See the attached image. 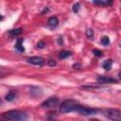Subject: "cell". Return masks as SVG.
Wrapping results in <instances>:
<instances>
[{
  "label": "cell",
  "mask_w": 121,
  "mask_h": 121,
  "mask_svg": "<svg viewBox=\"0 0 121 121\" xmlns=\"http://www.w3.org/2000/svg\"><path fill=\"white\" fill-rule=\"evenodd\" d=\"M2 117L7 120H26L27 114L22 111L10 110L2 114Z\"/></svg>",
  "instance_id": "cell-1"
},
{
  "label": "cell",
  "mask_w": 121,
  "mask_h": 121,
  "mask_svg": "<svg viewBox=\"0 0 121 121\" xmlns=\"http://www.w3.org/2000/svg\"><path fill=\"white\" fill-rule=\"evenodd\" d=\"M77 104H78V102L76 100H73V99L64 100L60 106V112L61 113H68V112H74Z\"/></svg>",
  "instance_id": "cell-2"
},
{
  "label": "cell",
  "mask_w": 121,
  "mask_h": 121,
  "mask_svg": "<svg viewBox=\"0 0 121 121\" xmlns=\"http://www.w3.org/2000/svg\"><path fill=\"white\" fill-rule=\"evenodd\" d=\"M74 112H77L82 115H93V114L97 113L98 110L94 109V108H89V107H86V106H83V105H80L78 103L75 107Z\"/></svg>",
  "instance_id": "cell-3"
},
{
  "label": "cell",
  "mask_w": 121,
  "mask_h": 121,
  "mask_svg": "<svg viewBox=\"0 0 121 121\" xmlns=\"http://www.w3.org/2000/svg\"><path fill=\"white\" fill-rule=\"evenodd\" d=\"M103 114L112 120H120L121 119V111L118 109H106L103 111Z\"/></svg>",
  "instance_id": "cell-4"
},
{
  "label": "cell",
  "mask_w": 121,
  "mask_h": 121,
  "mask_svg": "<svg viewBox=\"0 0 121 121\" xmlns=\"http://www.w3.org/2000/svg\"><path fill=\"white\" fill-rule=\"evenodd\" d=\"M59 103V99L56 96H51L49 98H47L46 100H44L43 102L41 103V107L42 108H54L55 106H57V104Z\"/></svg>",
  "instance_id": "cell-5"
},
{
  "label": "cell",
  "mask_w": 121,
  "mask_h": 121,
  "mask_svg": "<svg viewBox=\"0 0 121 121\" xmlns=\"http://www.w3.org/2000/svg\"><path fill=\"white\" fill-rule=\"evenodd\" d=\"M26 60H27L28 63L33 64V65H38V66H43V65L45 63V60H44L43 58L38 57V56L30 57V58H28Z\"/></svg>",
  "instance_id": "cell-6"
},
{
  "label": "cell",
  "mask_w": 121,
  "mask_h": 121,
  "mask_svg": "<svg viewBox=\"0 0 121 121\" xmlns=\"http://www.w3.org/2000/svg\"><path fill=\"white\" fill-rule=\"evenodd\" d=\"M97 82L101 83V84H106V83H117V79L111 78V77H107V76H99L96 78Z\"/></svg>",
  "instance_id": "cell-7"
},
{
  "label": "cell",
  "mask_w": 121,
  "mask_h": 121,
  "mask_svg": "<svg viewBox=\"0 0 121 121\" xmlns=\"http://www.w3.org/2000/svg\"><path fill=\"white\" fill-rule=\"evenodd\" d=\"M23 42H24V39L23 38H20V39H17L16 41V43H15V49L19 52H24L25 51V47L23 45Z\"/></svg>",
  "instance_id": "cell-8"
},
{
  "label": "cell",
  "mask_w": 121,
  "mask_h": 121,
  "mask_svg": "<svg viewBox=\"0 0 121 121\" xmlns=\"http://www.w3.org/2000/svg\"><path fill=\"white\" fill-rule=\"evenodd\" d=\"M47 24H48L49 26L55 27V26H57L59 25V19H58L56 16H51V17L48 19Z\"/></svg>",
  "instance_id": "cell-9"
},
{
  "label": "cell",
  "mask_w": 121,
  "mask_h": 121,
  "mask_svg": "<svg viewBox=\"0 0 121 121\" xmlns=\"http://www.w3.org/2000/svg\"><path fill=\"white\" fill-rule=\"evenodd\" d=\"M112 62H113V61H112V60L108 59V60H104V61H103V63H102V67H103L105 70L109 71V70L112 68Z\"/></svg>",
  "instance_id": "cell-10"
},
{
  "label": "cell",
  "mask_w": 121,
  "mask_h": 121,
  "mask_svg": "<svg viewBox=\"0 0 121 121\" xmlns=\"http://www.w3.org/2000/svg\"><path fill=\"white\" fill-rule=\"evenodd\" d=\"M16 96H17V95H16V93L14 92V91H10V92H9L7 95H6V96H5V98H6V100L7 101H13L15 98H16Z\"/></svg>",
  "instance_id": "cell-11"
},
{
  "label": "cell",
  "mask_w": 121,
  "mask_h": 121,
  "mask_svg": "<svg viewBox=\"0 0 121 121\" xmlns=\"http://www.w3.org/2000/svg\"><path fill=\"white\" fill-rule=\"evenodd\" d=\"M70 56H72V52H71V51H68V50H62V51H60V54H59V58H60V60L66 59V58H68V57H70Z\"/></svg>",
  "instance_id": "cell-12"
},
{
  "label": "cell",
  "mask_w": 121,
  "mask_h": 121,
  "mask_svg": "<svg viewBox=\"0 0 121 121\" xmlns=\"http://www.w3.org/2000/svg\"><path fill=\"white\" fill-rule=\"evenodd\" d=\"M34 93H35V95H34L33 96H40V95H42V90H41L40 88H38V87L32 86V87L30 88V94L33 95Z\"/></svg>",
  "instance_id": "cell-13"
},
{
  "label": "cell",
  "mask_w": 121,
  "mask_h": 121,
  "mask_svg": "<svg viewBox=\"0 0 121 121\" xmlns=\"http://www.w3.org/2000/svg\"><path fill=\"white\" fill-rule=\"evenodd\" d=\"M22 31H23V28H21V27H19V28H14V29L9 30V34L10 36H17V35L21 34Z\"/></svg>",
  "instance_id": "cell-14"
},
{
  "label": "cell",
  "mask_w": 121,
  "mask_h": 121,
  "mask_svg": "<svg viewBox=\"0 0 121 121\" xmlns=\"http://www.w3.org/2000/svg\"><path fill=\"white\" fill-rule=\"evenodd\" d=\"M109 43H110V38L108 36H103L101 38V44L106 46V45H109Z\"/></svg>",
  "instance_id": "cell-15"
},
{
  "label": "cell",
  "mask_w": 121,
  "mask_h": 121,
  "mask_svg": "<svg viewBox=\"0 0 121 121\" xmlns=\"http://www.w3.org/2000/svg\"><path fill=\"white\" fill-rule=\"evenodd\" d=\"M79 9H80V4H79L78 2H77L76 4H74V5H73L72 10H73L75 13H78V10H79Z\"/></svg>",
  "instance_id": "cell-16"
},
{
  "label": "cell",
  "mask_w": 121,
  "mask_h": 121,
  "mask_svg": "<svg viewBox=\"0 0 121 121\" xmlns=\"http://www.w3.org/2000/svg\"><path fill=\"white\" fill-rule=\"evenodd\" d=\"M93 54H94L95 56H96V57H101V56H102V51L99 50V49L95 48V49H93Z\"/></svg>",
  "instance_id": "cell-17"
},
{
  "label": "cell",
  "mask_w": 121,
  "mask_h": 121,
  "mask_svg": "<svg viewBox=\"0 0 121 121\" xmlns=\"http://www.w3.org/2000/svg\"><path fill=\"white\" fill-rule=\"evenodd\" d=\"M93 3L95 5H98V6H104L106 5V2L103 0H93Z\"/></svg>",
  "instance_id": "cell-18"
},
{
  "label": "cell",
  "mask_w": 121,
  "mask_h": 121,
  "mask_svg": "<svg viewBox=\"0 0 121 121\" xmlns=\"http://www.w3.org/2000/svg\"><path fill=\"white\" fill-rule=\"evenodd\" d=\"M86 35H87V37H88L89 39H92L93 36H94V30H93L92 28H89V29L87 30V32H86Z\"/></svg>",
  "instance_id": "cell-19"
},
{
  "label": "cell",
  "mask_w": 121,
  "mask_h": 121,
  "mask_svg": "<svg viewBox=\"0 0 121 121\" xmlns=\"http://www.w3.org/2000/svg\"><path fill=\"white\" fill-rule=\"evenodd\" d=\"M44 47H45V43H44L43 41H40V42H38V43H37V48L43 49V48H44Z\"/></svg>",
  "instance_id": "cell-20"
},
{
  "label": "cell",
  "mask_w": 121,
  "mask_h": 121,
  "mask_svg": "<svg viewBox=\"0 0 121 121\" xmlns=\"http://www.w3.org/2000/svg\"><path fill=\"white\" fill-rule=\"evenodd\" d=\"M47 64H48L49 66L53 67V66H56V65H57V62H56V60H49L47 61Z\"/></svg>",
  "instance_id": "cell-21"
},
{
  "label": "cell",
  "mask_w": 121,
  "mask_h": 121,
  "mask_svg": "<svg viewBox=\"0 0 121 121\" xmlns=\"http://www.w3.org/2000/svg\"><path fill=\"white\" fill-rule=\"evenodd\" d=\"M58 43H59V44H62V43H63V42H62V38H61V37H59V39H58Z\"/></svg>",
  "instance_id": "cell-22"
},
{
  "label": "cell",
  "mask_w": 121,
  "mask_h": 121,
  "mask_svg": "<svg viewBox=\"0 0 121 121\" xmlns=\"http://www.w3.org/2000/svg\"><path fill=\"white\" fill-rule=\"evenodd\" d=\"M78 67H80V64H79V63H75V64L73 65V68H75V69H76V68L78 69Z\"/></svg>",
  "instance_id": "cell-23"
},
{
  "label": "cell",
  "mask_w": 121,
  "mask_h": 121,
  "mask_svg": "<svg viewBox=\"0 0 121 121\" xmlns=\"http://www.w3.org/2000/svg\"><path fill=\"white\" fill-rule=\"evenodd\" d=\"M105 2H106V5H112V0H106Z\"/></svg>",
  "instance_id": "cell-24"
},
{
  "label": "cell",
  "mask_w": 121,
  "mask_h": 121,
  "mask_svg": "<svg viewBox=\"0 0 121 121\" xmlns=\"http://www.w3.org/2000/svg\"><path fill=\"white\" fill-rule=\"evenodd\" d=\"M1 19H3V16H1V14H0V20H1Z\"/></svg>",
  "instance_id": "cell-25"
},
{
  "label": "cell",
  "mask_w": 121,
  "mask_h": 121,
  "mask_svg": "<svg viewBox=\"0 0 121 121\" xmlns=\"http://www.w3.org/2000/svg\"><path fill=\"white\" fill-rule=\"evenodd\" d=\"M1 103H2V100H1V98H0V104H1Z\"/></svg>",
  "instance_id": "cell-26"
}]
</instances>
